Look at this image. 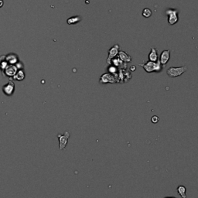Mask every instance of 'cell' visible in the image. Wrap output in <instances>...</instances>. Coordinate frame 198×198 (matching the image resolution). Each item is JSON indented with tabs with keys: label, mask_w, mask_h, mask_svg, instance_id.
I'll return each mask as SVG.
<instances>
[{
	"label": "cell",
	"mask_w": 198,
	"mask_h": 198,
	"mask_svg": "<svg viewBox=\"0 0 198 198\" xmlns=\"http://www.w3.org/2000/svg\"><path fill=\"white\" fill-rule=\"evenodd\" d=\"M166 14L168 16V23L170 26L175 25L179 21V11L177 10L169 9L166 11Z\"/></svg>",
	"instance_id": "2"
},
{
	"label": "cell",
	"mask_w": 198,
	"mask_h": 198,
	"mask_svg": "<svg viewBox=\"0 0 198 198\" xmlns=\"http://www.w3.org/2000/svg\"><path fill=\"white\" fill-rule=\"evenodd\" d=\"M99 82L101 84H107V83L115 84V82H117V81H116V77L113 74H110V73H105L101 76Z\"/></svg>",
	"instance_id": "4"
},
{
	"label": "cell",
	"mask_w": 198,
	"mask_h": 198,
	"mask_svg": "<svg viewBox=\"0 0 198 198\" xmlns=\"http://www.w3.org/2000/svg\"><path fill=\"white\" fill-rule=\"evenodd\" d=\"M163 65H162L161 64H160V60H159V59H158L157 61L156 62V67H155V72H157V73L161 72V71H163Z\"/></svg>",
	"instance_id": "19"
},
{
	"label": "cell",
	"mask_w": 198,
	"mask_h": 198,
	"mask_svg": "<svg viewBox=\"0 0 198 198\" xmlns=\"http://www.w3.org/2000/svg\"><path fill=\"white\" fill-rule=\"evenodd\" d=\"M9 63L6 60L5 55H2V56H0V71L3 72L4 70L9 66Z\"/></svg>",
	"instance_id": "16"
},
{
	"label": "cell",
	"mask_w": 198,
	"mask_h": 198,
	"mask_svg": "<svg viewBox=\"0 0 198 198\" xmlns=\"http://www.w3.org/2000/svg\"><path fill=\"white\" fill-rule=\"evenodd\" d=\"M160 121V118L158 117L157 115H153L151 118V122L153 123V124H156V123L159 122Z\"/></svg>",
	"instance_id": "21"
},
{
	"label": "cell",
	"mask_w": 198,
	"mask_h": 198,
	"mask_svg": "<svg viewBox=\"0 0 198 198\" xmlns=\"http://www.w3.org/2000/svg\"><path fill=\"white\" fill-rule=\"evenodd\" d=\"M4 6V1L3 0H0V8H2Z\"/></svg>",
	"instance_id": "23"
},
{
	"label": "cell",
	"mask_w": 198,
	"mask_h": 198,
	"mask_svg": "<svg viewBox=\"0 0 198 198\" xmlns=\"http://www.w3.org/2000/svg\"><path fill=\"white\" fill-rule=\"evenodd\" d=\"M81 21V17L80 16H75L70 17L69 19L67 20V23L68 25H74L77 24V23H80Z\"/></svg>",
	"instance_id": "15"
},
{
	"label": "cell",
	"mask_w": 198,
	"mask_h": 198,
	"mask_svg": "<svg viewBox=\"0 0 198 198\" xmlns=\"http://www.w3.org/2000/svg\"><path fill=\"white\" fill-rule=\"evenodd\" d=\"M15 84L13 81H10L7 84L3 85L2 87V92L6 96H11L15 91Z\"/></svg>",
	"instance_id": "6"
},
{
	"label": "cell",
	"mask_w": 198,
	"mask_h": 198,
	"mask_svg": "<svg viewBox=\"0 0 198 198\" xmlns=\"http://www.w3.org/2000/svg\"><path fill=\"white\" fill-rule=\"evenodd\" d=\"M108 71L110 72V74H113V75L115 77L116 75V73H117L118 71V68H116V67H115L114 65H111L109 67V68H108Z\"/></svg>",
	"instance_id": "20"
},
{
	"label": "cell",
	"mask_w": 198,
	"mask_h": 198,
	"mask_svg": "<svg viewBox=\"0 0 198 198\" xmlns=\"http://www.w3.org/2000/svg\"><path fill=\"white\" fill-rule=\"evenodd\" d=\"M169 59H170V50H165L160 53L159 60H160V64H161L163 65V68H164V67L166 65V64L169 62Z\"/></svg>",
	"instance_id": "7"
},
{
	"label": "cell",
	"mask_w": 198,
	"mask_h": 198,
	"mask_svg": "<svg viewBox=\"0 0 198 198\" xmlns=\"http://www.w3.org/2000/svg\"><path fill=\"white\" fill-rule=\"evenodd\" d=\"M120 47L118 44H115L114 46H112V47L109 49V50H108V59H107V63H108V64H110V61L112 60L113 58L117 56Z\"/></svg>",
	"instance_id": "5"
},
{
	"label": "cell",
	"mask_w": 198,
	"mask_h": 198,
	"mask_svg": "<svg viewBox=\"0 0 198 198\" xmlns=\"http://www.w3.org/2000/svg\"><path fill=\"white\" fill-rule=\"evenodd\" d=\"M135 70V66H132L131 67V68H130V71H134Z\"/></svg>",
	"instance_id": "24"
},
{
	"label": "cell",
	"mask_w": 198,
	"mask_h": 198,
	"mask_svg": "<svg viewBox=\"0 0 198 198\" xmlns=\"http://www.w3.org/2000/svg\"><path fill=\"white\" fill-rule=\"evenodd\" d=\"M177 192L182 196V198H187V195H186V192H187V189L184 186H179L177 187Z\"/></svg>",
	"instance_id": "17"
},
{
	"label": "cell",
	"mask_w": 198,
	"mask_h": 198,
	"mask_svg": "<svg viewBox=\"0 0 198 198\" xmlns=\"http://www.w3.org/2000/svg\"><path fill=\"white\" fill-rule=\"evenodd\" d=\"M148 59L149 61L152 62H156L159 59V55H158V50L155 47H152L150 53H149Z\"/></svg>",
	"instance_id": "12"
},
{
	"label": "cell",
	"mask_w": 198,
	"mask_h": 198,
	"mask_svg": "<svg viewBox=\"0 0 198 198\" xmlns=\"http://www.w3.org/2000/svg\"><path fill=\"white\" fill-rule=\"evenodd\" d=\"M152 14H153V12H152V10H150V9L149 8H146L144 9L143 10H142V15L144 16L145 18H149L150 17V16H152Z\"/></svg>",
	"instance_id": "18"
},
{
	"label": "cell",
	"mask_w": 198,
	"mask_h": 198,
	"mask_svg": "<svg viewBox=\"0 0 198 198\" xmlns=\"http://www.w3.org/2000/svg\"><path fill=\"white\" fill-rule=\"evenodd\" d=\"M15 66L16 67V68H17L18 70H22V69H23V68H24V66H23V64L22 63L21 61H19V60L16 64H15Z\"/></svg>",
	"instance_id": "22"
},
{
	"label": "cell",
	"mask_w": 198,
	"mask_h": 198,
	"mask_svg": "<svg viewBox=\"0 0 198 198\" xmlns=\"http://www.w3.org/2000/svg\"><path fill=\"white\" fill-rule=\"evenodd\" d=\"M18 69L16 68V67L15 65H11L10 64L5 70L3 71L2 74L5 76L9 77H13V76L16 74V73L17 72Z\"/></svg>",
	"instance_id": "8"
},
{
	"label": "cell",
	"mask_w": 198,
	"mask_h": 198,
	"mask_svg": "<svg viewBox=\"0 0 198 198\" xmlns=\"http://www.w3.org/2000/svg\"><path fill=\"white\" fill-rule=\"evenodd\" d=\"M187 71V68L186 66L179 67V68H173V67H171V68L167 69L166 74H167V75L169 76V77H177L182 75V74H184V73H185Z\"/></svg>",
	"instance_id": "1"
},
{
	"label": "cell",
	"mask_w": 198,
	"mask_h": 198,
	"mask_svg": "<svg viewBox=\"0 0 198 198\" xmlns=\"http://www.w3.org/2000/svg\"><path fill=\"white\" fill-rule=\"evenodd\" d=\"M25 77H26V74H25V72L24 71H23V69H22V70H18L17 72L16 73V74L13 77V80H16V81H22L25 79Z\"/></svg>",
	"instance_id": "14"
},
{
	"label": "cell",
	"mask_w": 198,
	"mask_h": 198,
	"mask_svg": "<svg viewBox=\"0 0 198 198\" xmlns=\"http://www.w3.org/2000/svg\"><path fill=\"white\" fill-rule=\"evenodd\" d=\"M5 58L6 60L9 63V64L11 65H15L19 60L18 55L14 53H10L5 55Z\"/></svg>",
	"instance_id": "9"
},
{
	"label": "cell",
	"mask_w": 198,
	"mask_h": 198,
	"mask_svg": "<svg viewBox=\"0 0 198 198\" xmlns=\"http://www.w3.org/2000/svg\"><path fill=\"white\" fill-rule=\"evenodd\" d=\"M70 137V132L66 131L64 135L57 134V138L59 139V148L60 150H63L66 148V146L68 144V138Z\"/></svg>",
	"instance_id": "3"
},
{
	"label": "cell",
	"mask_w": 198,
	"mask_h": 198,
	"mask_svg": "<svg viewBox=\"0 0 198 198\" xmlns=\"http://www.w3.org/2000/svg\"><path fill=\"white\" fill-rule=\"evenodd\" d=\"M166 198H175V197H166Z\"/></svg>",
	"instance_id": "25"
},
{
	"label": "cell",
	"mask_w": 198,
	"mask_h": 198,
	"mask_svg": "<svg viewBox=\"0 0 198 198\" xmlns=\"http://www.w3.org/2000/svg\"><path fill=\"white\" fill-rule=\"evenodd\" d=\"M114 65L116 68H124V66L126 67V63H124V62L122 61L119 58L115 56V58H113L112 60L110 61V65Z\"/></svg>",
	"instance_id": "13"
},
{
	"label": "cell",
	"mask_w": 198,
	"mask_h": 198,
	"mask_svg": "<svg viewBox=\"0 0 198 198\" xmlns=\"http://www.w3.org/2000/svg\"><path fill=\"white\" fill-rule=\"evenodd\" d=\"M118 57L122 61L126 64L132 61V56H129L127 53H126L123 50H119V52L118 53Z\"/></svg>",
	"instance_id": "11"
},
{
	"label": "cell",
	"mask_w": 198,
	"mask_h": 198,
	"mask_svg": "<svg viewBox=\"0 0 198 198\" xmlns=\"http://www.w3.org/2000/svg\"><path fill=\"white\" fill-rule=\"evenodd\" d=\"M140 67H142L147 73H153L155 72V67H156V62H152L149 60L148 62L145 64H138Z\"/></svg>",
	"instance_id": "10"
}]
</instances>
